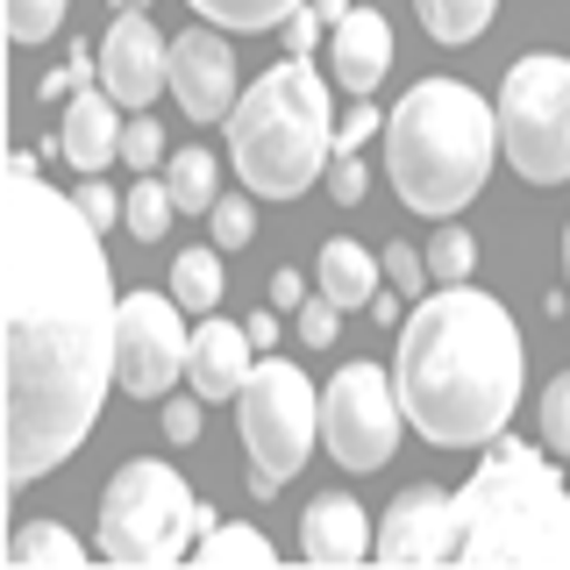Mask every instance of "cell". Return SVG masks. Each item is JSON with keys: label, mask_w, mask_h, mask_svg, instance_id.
<instances>
[{"label": "cell", "mask_w": 570, "mask_h": 570, "mask_svg": "<svg viewBox=\"0 0 570 570\" xmlns=\"http://www.w3.org/2000/svg\"><path fill=\"white\" fill-rule=\"evenodd\" d=\"M8 478L36 485L86 442L115 379V278L100 257V228L58 193L36 157L8 165Z\"/></svg>", "instance_id": "obj_1"}, {"label": "cell", "mask_w": 570, "mask_h": 570, "mask_svg": "<svg viewBox=\"0 0 570 570\" xmlns=\"http://www.w3.org/2000/svg\"><path fill=\"white\" fill-rule=\"evenodd\" d=\"M406 421L435 450H478L507 435L513 406L528 385L521 328L492 293L471 285H435L400 328V364H392Z\"/></svg>", "instance_id": "obj_2"}, {"label": "cell", "mask_w": 570, "mask_h": 570, "mask_svg": "<svg viewBox=\"0 0 570 570\" xmlns=\"http://www.w3.org/2000/svg\"><path fill=\"white\" fill-rule=\"evenodd\" d=\"M499 150V107L471 94L463 79H421L414 94L385 115V178L414 214L450 222L485 193Z\"/></svg>", "instance_id": "obj_3"}, {"label": "cell", "mask_w": 570, "mask_h": 570, "mask_svg": "<svg viewBox=\"0 0 570 570\" xmlns=\"http://www.w3.org/2000/svg\"><path fill=\"white\" fill-rule=\"evenodd\" d=\"M463 563H570V492L542 450L513 435L485 442V463L456 492Z\"/></svg>", "instance_id": "obj_4"}, {"label": "cell", "mask_w": 570, "mask_h": 570, "mask_svg": "<svg viewBox=\"0 0 570 570\" xmlns=\"http://www.w3.org/2000/svg\"><path fill=\"white\" fill-rule=\"evenodd\" d=\"M228 157L243 186L264 200H299L335 165V121H328V79L307 58L272 65L228 115Z\"/></svg>", "instance_id": "obj_5"}, {"label": "cell", "mask_w": 570, "mask_h": 570, "mask_svg": "<svg viewBox=\"0 0 570 570\" xmlns=\"http://www.w3.org/2000/svg\"><path fill=\"white\" fill-rule=\"evenodd\" d=\"M207 528H214V513L157 456L121 463L115 485L100 492V557H115V563H178L186 542Z\"/></svg>", "instance_id": "obj_6"}, {"label": "cell", "mask_w": 570, "mask_h": 570, "mask_svg": "<svg viewBox=\"0 0 570 570\" xmlns=\"http://www.w3.org/2000/svg\"><path fill=\"white\" fill-rule=\"evenodd\" d=\"M236 421H243V450H249V492L272 499L285 478H299L314 435H321V392L299 364L264 356L249 371V385L236 392Z\"/></svg>", "instance_id": "obj_7"}, {"label": "cell", "mask_w": 570, "mask_h": 570, "mask_svg": "<svg viewBox=\"0 0 570 570\" xmlns=\"http://www.w3.org/2000/svg\"><path fill=\"white\" fill-rule=\"evenodd\" d=\"M499 150L528 186H563L570 178V58L534 50L513 58L499 86Z\"/></svg>", "instance_id": "obj_8"}, {"label": "cell", "mask_w": 570, "mask_h": 570, "mask_svg": "<svg viewBox=\"0 0 570 570\" xmlns=\"http://www.w3.org/2000/svg\"><path fill=\"white\" fill-rule=\"evenodd\" d=\"M400 421H406L400 385L379 364H343L328 379V392H321V442L350 471H379L400 450Z\"/></svg>", "instance_id": "obj_9"}, {"label": "cell", "mask_w": 570, "mask_h": 570, "mask_svg": "<svg viewBox=\"0 0 570 570\" xmlns=\"http://www.w3.org/2000/svg\"><path fill=\"white\" fill-rule=\"evenodd\" d=\"M171 293H129L115 314V379L121 392L136 400H165V392L186 379V350H193V328L178 321Z\"/></svg>", "instance_id": "obj_10"}, {"label": "cell", "mask_w": 570, "mask_h": 570, "mask_svg": "<svg viewBox=\"0 0 570 570\" xmlns=\"http://www.w3.org/2000/svg\"><path fill=\"white\" fill-rule=\"evenodd\" d=\"M165 79H171V43L157 36V22L142 8H121V22L100 43V86L121 107H150L165 94Z\"/></svg>", "instance_id": "obj_11"}, {"label": "cell", "mask_w": 570, "mask_h": 570, "mask_svg": "<svg viewBox=\"0 0 570 570\" xmlns=\"http://www.w3.org/2000/svg\"><path fill=\"white\" fill-rule=\"evenodd\" d=\"M171 94L193 121H228L236 115V50L214 29L171 36Z\"/></svg>", "instance_id": "obj_12"}, {"label": "cell", "mask_w": 570, "mask_h": 570, "mask_svg": "<svg viewBox=\"0 0 570 570\" xmlns=\"http://www.w3.org/2000/svg\"><path fill=\"white\" fill-rule=\"evenodd\" d=\"M379 557L385 563H442L456 557V499L442 485H414L385 507L379 528Z\"/></svg>", "instance_id": "obj_13"}, {"label": "cell", "mask_w": 570, "mask_h": 570, "mask_svg": "<svg viewBox=\"0 0 570 570\" xmlns=\"http://www.w3.org/2000/svg\"><path fill=\"white\" fill-rule=\"evenodd\" d=\"M385 65H392V29H385V14L379 8H350L343 22L328 29V79L343 86V94H379V79H385Z\"/></svg>", "instance_id": "obj_14"}, {"label": "cell", "mask_w": 570, "mask_h": 570, "mask_svg": "<svg viewBox=\"0 0 570 570\" xmlns=\"http://www.w3.org/2000/svg\"><path fill=\"white\" fill-rule=\"evenodd\" d=\"M115 94H94V86H79V94L65 100V121H58V150H65V165L71 171H107L121 157V129L129 121H115Z\"/></svg>", "instance_id": "obj_15"}, {"label": "cell", "mask_w": 570, "mask_h": 570, "mask_svg": "<svg viewBox=\"0 0 570 570\" xmlns=\"http://www.w3.org/2000/svg\"><path fill=\"white\" fill-rule=\"evenodd\" d=\"M249 328H236V321H200L193 328V350H186V385L200 392V400H236V392L249 385Z\"/></svg>", "instance_id": "obj_16"}, {"label": "cell", "mask_w": 570, "mask_h": 570, "mask_svg": "<svg viewBox=\"0 0 570 570\" xmlns=\"http://www.w3.org/2000/svg\"><path fill=\"white\" fill-rule=\"evenodd\" d=\"M299 549H307L314 563H356L371 557V528H364V507H356L350 492H321L307 507V521H299Z\"/></svg>", "instance_id": "obj_17"}, {"label": "cell", "mask_w": 570, "mask_h": 570, "mask_svg": "<svg viewBox=\"0 0 570 570\" xmlns=\"http://www.w3.org/2000/svg\"><path fill=\"white\" fill-rule=\"evenodd\" d=\"M379 272H385V257H371L364 243H321L314 285H321V293H328L343 314H356V307H371V299H379Z\"/></svg>", "instance_id": "obj_18"}, {"label": "cell", "mask_w": 570, "mask_h": 570, "mask_svg": "<svg viewBox=\"0 0 570 570\" xmlns=\"http://www.w3.org/2000/svg\"><path fill=\"white\" fill-rule=\"evenodd\" d=\"M171 299L186 314H214V307H222V243H214V249H178V257H171Z\"/></svg>", "instance_id": "obj_19"}, {"label": "cell", "mask_w": 570, "mask_h": 570, "mask_svg": "<svg viewBox=\"0 0 570 570\" xmlns=\"http://www.w3.org/2000/svg\"><path fill=\"white\" fill-rule=\"evenodd\" d=\"M414 8H421V29L435 36V43H471V36L492 29L499 0H414Z\"/></svg>", "instance_id": "obj_20"}, {"label": "cell", "mask_w": 570, "mask_h": 570, "mask_svg": "<svg viewBox=\"0 0 570 570\" xmlns=\"http://www.w3.org/2000/svg\"><path fill=\"white\" fill-rule=\"evenodd\" d=\"M193 14H207L214 29L228 36H249V29H278L293 8H307V0H186Z\"/></svg>", "instance_id": "obj_21"}, {"label": "cell", "mask_w": 570, "mask_h": 570, "mask_svg": "<svg viewBox=\"0 0 570 570\" xmlns=\"http://www.w3.org/2000/svg\"><path fill=\"white\" fill-rule=\"evenodd\" d=\"M171 200L178 214H207L222 193H214V150H200V142H186V150H171Z\"/></svg>", "instance_id": "obj_22"}, {"label": "cell", "mask_w": 570, "mask_h": 570, "mask_svg": "<svg viewBox=\"0 0 570 570\" xmlns=\"http://www.w3.org/2000/svg\"><path fill=\"white\" fill-rule=\"evenodd\" d=\"M171 214H178V200H171L165 178H136L129 200H121V222H129V236H136V243H165Z\"/></svg>", "instance_id": "obj_23"}, {"label": "cell", "mask_w": 570, "mask_h": 570, "mask_svg": "<svg viewBox=\"0 0 570 570\" xmlns=\"http://www.w3.org/2000/svg\"><path fill=\"white\" fill-rule=\"evenodd\" d=\"M8 557L14 563H65V570H79L86 563V542H79V534H65L58 521H29L22 534H14Z\"/></svg>", "instance_id": "obj_24"}, {"label": "cell", "mask_w": 570, "mask_h": 570, "mask_svg": "<svg viewBox=\"0 0 570 570\" xmlns=\"http://www.w3.org/2000/svg\"><path fill=\"white\" fill-rule=\"evenodd\" d=\"M200 563L222 570V563H272V542L257 528H207L200 534Z\"/></svg>", "instance_id": "obj_25"}, {"label": "cell", "mask_w": 570, "mask_h": 570, "mask_svg": "<svg viewBox=\"0 0 570 570\" xmlns=\"http://www.w3.org/2000/svg\"><path fill=\"white\" fill-rule=\"evenodd\" d=\"M428 272H435V285H463L478 272V243L463 236V228H435V243H428Z\"/></svg>", "instance_id": "obj_26"}, {"label": "cell", "mask_w": 570, "mask_h": 570, "mask_svg": "<svg viewBox=\"0 0 570 570\" xmlns=\"http://www.w3.org/2000/svg\"><path fill=\"white\" fill-rule=\"evenodd\" d=\"M71 0H8V36L14 43H43V36H58Z\"/></svg>", "instance_id": "obj_27"}, {"label": "cell", "mask_w": 570, "mask_h": 570, "mask_svg": "<svg viewBox=\"0 0 570 570\" xmlns=\"http://www.w3.org/2000/svg\"><path fill=\"white\" fill-rule=\"evenodd\" d=\"M121 165H129V171H157V165H165V129H157L150 115H136L129 129H121Z\"/></svg>", "instance_id": "obj_28"}, {"label": "cell", "mask_w": 570, "mask_h": 570, "mask_svg": "<svg viewBox=\"0 0 570 570\" xmlns=\"http://www.w3.org/2000/svg\"><path fill=\"white\" fill-rule=\"evenodd\" d=\"M207 228L222 249H249V236H257V214H249V200H214L207 207Z\"/></svg>", "instance_id": "obj_29"}, {"label": "cell", "mask_w": 570, "mask_h": 570, "mask_svg": "<svg viewBox=\"0 0 570 570\" xmlns=\"http://www.w3.org/2000/svg\"><path fill=\"white\" fill-rule=\"evenodd\" d=\"M542 442L557 456H570V371L549 379V392H542Z\"/></svg>", "instance_id": "obj_30"}, {"label": "cell", "mask_w": 570, "mask_h": 570, "mask_svg": "<svg viewBox=\"0 0 570 570\" xmlns=\"http://www.w3.org/2000/svg\"><path fill=\"white\" fill-rule=\"evenodd\" d=\"M335 328H343V307H335L328 293H321V299H299V343H307V350H328Z\"/></svg>", "instance_id": "obj_31"}, {"label": "cell", "mask_w": 570, "mask_h": 570, "mask_svg": "<svg viewBox=\"0 0 570 570\" xmlns=\"http://www.w3.org/2000/svg\"><path fill=\"white\" fill-rule=\"evenodd\" d=\"M321 29H328V14H321L314 0H307V8H293V14H285V58H314Z\"/></svg>", "instance_id": "obj_32"}, {"label": "cell", "mask_w": 570, "mask_h": 570, "mask_svg": "<svg viewBox=\"0 0 570 570\" xmlns=\"http://www.w3.org/2000/svg\"><path fill=\"white\" fill-rule=\"evenodd\" d=\"M385 278L400 285V293H428V285H435V272H428V257H414L406 243H392V249H385Z\"/></svg>", "instance_id": "obj_33"}, {"label": "cell", "mask_w": 570, "mask_h": 570, "mask_svg": "<svg viewBox=\"0 0 570 570\" xmlns=\"http://www.w3.org/2000/svg\"><path fill=\"white\" fill-rule=\"evenodd\" d=\"M379 129H385V115H379V107H350V115H343V129H335V157H356V142H371Z\"/></svg>", "instance_id": "obj_34"}, {"label": "cell", "mask_w": 570, "mask_h": 570, "mask_svg": "<svg viewBox=\"0 0 570 570\" xmlns=\"http://www.w3.org/2000/svg\"><path fill=\"white\" fill-rule=\"evenodd\" d=\"M71 200L86 207V222H94V228H115V186H107V178H86Z\"/></svg>", "instance_id": "obj_35"}, {"label": "cell", "mask_w": 570, "mask_h": 570, "mask_svg": "<svg viewBox=\"0 0 570 570\" xmlns=\"http://www.w3.org/2000/svg\"><path fill=\"white\" fill-rule=\"evenodd\" d=\"M200 406H207L200 392H193V400H171L165 406V435L171 442H200Z\"/></svg>", "instance_id": "obj_36"}, {"label": "cell", "mask_w": 570, "mask_h": 570, "mask_svg": "<svg viewBox=\"0 0 570 570\" xmlns=\"http://www.w3.org/2000/svg\"><path fill=\"white\" fill-rule=\"evenodd\" d=\"M328 193L343 207H356V200H364V165H356V157H335V165H328Z\"/></svg>", "instance_id": "obj_37"}, {"label": "cell", "mask_w": 570, "mask_h": 570, "mask_svg": "<svg viewBox=\"0 0 570 570\" xmlns=\"http://www.w3.org/2000/svg\"><path fill=\"white\" fill-rule=\"evenodd\" d=\"M299 299H307V278H299L293 264H278V272H272V307L278 314H299Z\"/></svg>", "instance_id": "obj_38"}, {"label": "cell", "mask_w": 570, "mask_h": 570, "mask_svg": "<svg viewBox=\"0 0 570 570\" xmlns=\"http://www.w3.org/2000/svg\"><path fill=\"white\" fill-rule=\"evenodd\" d=\"M243 328H249V343H257V350H272V343H278V307H272V314H249Z\"/></svg>", "instance_id": "obj_39"}, {"label": "cell", "mask_w": 570, "mask_h": 570, "mask_svg": "<svg viewBox=\"0 0 570 570\" xmlns=\"http://www.w3.org/2000/svg\"><path fill=\"white\" fill-rule=\"evenodd\" d=\"M314 8L328 14V29H335V22H343V14H350V0H314Z\"/></svg>", "instance_id": "obj_40"}, {"label": "cell", "mask_w": 570, "mask_h": 570, "mask_svg": "<svg viewBox=\"0 0 570 570\" xmlns=\"http://www.w3.org/2000/svg\"><path fill=\"white\" fill-rule=\"evenodd\" d=\"M563 278H570V228H563Z\"/></svg>", "instance_id": "obj_41"}, {"label": "cell", "mask_w": 570, "mask_h": 570, "mask_svg": "<svg viewBox=\"0 0 570 570\" xmlns=\"http://www.w3.org/2000/svg\"><path fill=\"white\" fill-rule=\"evenodd\" d=\"M115 8H142V0H115Z\"/></svg>", "instance_id": "obj_42"}]
</instances>
